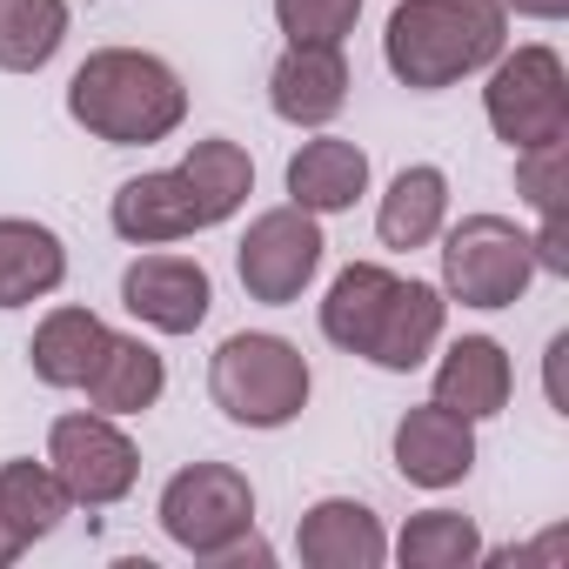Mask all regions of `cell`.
Instances as JSON below:
<instances>
[{
  "mask_svg": "<svg viewBox=\"0 0 569 569\" xmlns=\"http://www.w3.org/2000/svg\"><path fill=\"white\" fill-rule=\"evenodd\" d=\"M509 41V8L502 0H396L382 61L402 88L436 94L456 88L462 74L489 68Z\"/></svg>",
  "mask_w": 569,
  "mask_h": 569,
  "instance_id": "3957f363",
  "label": "cell"
},
{
  "mask_svg": "<svg viewBox=\"0 0 569 569\" xmlns=\"http://www.w3.org/2000/svg\"><path fill=\"white\" fill-rule=\"evenodd\" d=\"M396 469L416 482V489H449L476 469V422L442 409V402H422L396 422Z\"/></svg>",
  "mask_w": 569,
  "mask_h": 569,
  "instance_id": "8fae6325",
  "label": "cell"
},
{
  "mask_svg": "<svg viewBox=\"0 0 569 569\" xmlns=\"http://www.w3.org/2000/svg\"><path fill=\"white\" fill-rule=\"evenodd\" d=\"M161 389H168L161 356H154L141 336H108V356H101V369L88 376V402H94L101 416H141V409L161 402Z\"/></svg>",
  "mask_w": 569,
  "mask_h": 569,
  "instance_id": "ffe728a7",
  "label": "cell"
},
{
  "mask_svg": "<svg viewBox=\"0 0 569 569\" xmlns=\"http://www.w3.org/2000/svg\"><path fill=\"white\" fill-rule=\"evenodd\" d=\"M362 0H274V21L289 48H342L356 34Z\"/></svg>",
  "mask_w": 569,
  "mask_h": 569,
  "instance_id": "d4e9b609",
  "label": "cell"
},
{
  "mask_svg": "<svg viewBox=\"0 0 569 569\" xmlns=\"http://www.w3.org/2000/svg\"><path fill=\"white\" fill-rule=\"evenodd\" d=\"M516 188H522V201H529L542 221L562 214V141L522 148V154H516Z\"/></svg>",
  "mask_w": 569,
  "mask_h": 569,
  "instance_id": "484cf974",
  "label": "cell"
},
{
  "mask_svg": "<svg viewBox=\"0 0 569 569\" xmlns=\"http://www.w3.org/2000/svg\"><path fill=\"white\" fill-rule=\"evenodd\" d=\"M268 101L281 121H296V128H322L342 114L349 101V61L342 48H289L274 61L268 74Z\"/></svg>",
  "mask_w": 569,
  "mask_h": 569,
  "instance_id": "5bb4252c",
  "label": "cell"
},
{
  "mask_svg": "<svg viewBox=\"0 0 569 569\" xmlns=\"http://www.w3.org/2000/svg\"><path fill=\"white\" fill-rule=\"evenodd\" d=\"M108 221H114V234H121V241H134V248H161V241H181V234L208 228V214H201V201H194V188H188V174H181V168L121 181V194H114Z\"/></svg>",
  "mask_w": 569,
  "mask_h": 569,
  "instance_id": "7c38bea8",
  "label": "cell"
},
{
  "mask_svg": "<svg viewBox=\"0 0 569 569\" xmlns=\"http://www.w3.org/2000/svg\"><path fill=\"white\" fill-rule=\"evenodd\" d=\"M21 549H28V542H21V536H14V522H8V516H0V569H8V562H14V556H21Z\"/></svg>",
  "mask_w": 569,
  "mask_h": 569,
  "instance_id": "83f0119b",
  "label": "cell"
},
{
  "mask_svg": "<svg viewBox=\"0 0 569 569\" xmlns=\"http://www.w3.org/2000/svg\"><path fill=\"white\" fill-rule=\"evenodd\" d=\"M68 281V248L54 228L0 214V309H28Z\"/></svg>",
  "mask_w": 569,
  "mask_h": 569,
  "instance_id": "e0dca14e",
  "label": "cell"
},
{
  "mask_svg": "<svg viewBox=\"0 0 569 569\" xmlns=\"http://www.w3.org/2000/svg\"><path fill=\"white\" fill-rule=\"evenodd\" d=\"M396 556H402V569H469L482 556V536L462 509H422L402 522Z\"/></svg>",
  "mask_w": 569,
  "mask_h": 569,
  "instance_id": "cb8c5ba5",
  "label": "cell"
},
{
  "mask_svg": "<svg viewBox=\"0 0 569 569\" xmlns=\"http://www.w3.org/2000/svg\"><path fill=\"white\" fill-rule=\"evenodd\" d=\"M68 509H74V496L61 489V476L48 462H8V469H0V516L14 522L21 542L54 536Z\"/></svg>",
  "mask_w": 569,
  "mask_h": 569,
  "instance_id": "7402d4cb",
  "label": "cell"
},
{
  "mask_svg": "<svg viewBox=\"0 0 569 569\" xmlns=\"http://www.w3.org/2000/svg\"><path fill=\"white\" fill-rule=\"evenodd\" d=\"M356 194H369V154L356 141H302L289 154V201L309 208V214H342L356 208Z\"/></svg>",
  "mask_w": 569,
  "mask_h": 569,
  "instance_id": "2e32d148",
  "label": "cell"
},
{
  "mask_svg": "<svg viewBox=\"0 0 569 569\" xmlns=\"http://www.w3.org/2000/svg\"><path fill=\"white\" fill-rule=\"evenodd\" d=\"M181 174H188V188H194L208 228L228 221V214L248 201V188H254V161H248V148H234V141H221V134H214V141H194L188 161H181Z\"/></svg>",
  "mask_w": 569,
  "mask_h": 569,
  "instance_id": "603a6c76",
  "label": "cell"
},
{
  "mask_svg": "<svg viewBox=\"0 0 569 569\" xmlns=\"http://www.w3.org/2000/svg\"><path fill=\"white\" fill-rule=\"evenodd\" d=\"M108 322L94 316V309H54L41 329H34V342H28V362H34V376L48 382V389H88V376L101 369V356H108Z\"/></svg>",
  "mask_w": 569,
  "mask_h": 569,
  "instance_id": "ac0fdd59",
  "label": "cell"
},
{
  "mask_svg": "<svg viewBox=\"0 0 569 569\" xmlns=\"http://www.w3.org/2000/svg\"><path fill=\"white\" fill-rule=\"evenodd\" d=\"M161 529L201 562H221L248 529H254V489L228 462H188L161 489Z\"/></svg>",
  "mask_w": 569,
  "mask_h": 569,
  "instance_id": "8992f818",
  "label": "cell"
},
{
  "mask_svg": "<svg viewBox=\"0 0 569 569\" xmlns=\"http://www.w3.org/2000/svg\"><path fill=\"white\" fill-rule=\"evenodd\" d=\"M536 281V248L509 214H462L442 241V296L462 309H509Z\"/></svg>",
  "mask_w": 569,
  "mask_h": 569,
  "instance_id": "5b68a950",
  "label": "cell"
},
{
  "mask_svg": "<svg viewBox=\"0 0 569 569\" xmlns=\"http://www.w3.org/2000/svg\"><path fill=\"white\" fill-rule=\"evenodd\" d=\"M296 549L309 569H376L389 556V536L376 522L369 502H349V496H322L302 529H296Z\"/></svg>",
  "mask_w": 569,
  "mask_h": 569,
  "instance_id": "4fadbf2b",
  "label": "cell"
},
{
  "mask_svg": "<svg viewBox=\"0 0 569 569\" xmlns=\"http://www.w3.org/2000/svg\"><path fill=\"white\" fill-rule=\"evenodd\" d=\"M442 316L449 302L429 281H402L376 261H349L322 296V336L342 356H362L389 376H409L429 362V349L442 342Z\"/></svg>",
  "mask_w": 569,
  "mask_h": 569,
  "instance_id": "6da1fadb",
  "label": "cell"
},
{
  "mask_svg": "<svg viewBox=\"0 0 569 569\" xmlns=\"http://www.w3.org/2000/svg\"><path fill=\"white\" fill-rule=\"evenodd\" d=\"M68 41V0H0V68L41 74Z\"/></svg>",
  "mask_w": 569,
  "mask_h": 569,
  "instance_id": "44dd1931",
  "label": "cell"
},
{
  "mask_svg": "<svg viewBox=\"0 0 569 569\" xmlns=\"http://www.w3.org/2000/svg\"><path fill=\"white\" fill-rule=\"evenodd\" d=\"M208 396L241 429H281L309 409V362L281 336H228L208 362Z\"/></svg>",
  "mask_w": 569,
  "mask_h": 569,
  "instance_id": "277c9868",
  "label": "cell"
},
{
  "mask_svg": "<svg viewBox=\"0 0 569 569\" xmlns=\"http://www.w3.org/2000/svg\"><path fill=\"white\" fill-rule=\"evenodd\" d=\"M208 268L188 261V254H141L128 274H121V309L161 336H194L208 322Z\"/></svg>",
  "mask_w": 569,
  "mask_h": 569,
  "instance_id": "30bf717a",
  "label": "cell"
},
{
  "mask_svg": "<svg viewBox=\"0 0 569 569\" xmlns=\"http://www.w3.org/2000/svg\"><path fill=\"white\" fill-rule=\"evenodd\" d=\"M442 214H449V174L442 168H402L376 208V234L382 248H422L442 234Z\"/></svg>",
  "mask_w": 569,
  "mask_h": 569,
  "instance_id": "d6986e66",
  "label": "cell"
},
{
  "mask_svg": "<svg viewBox=\"0 0 569 569\" xmlns=\"http://www.w3.org/2000/svg\"><path fill=\"white\" fill-rule=\"evenodd\" d=\"M482 114H489V128L516 154L542 148V141H562L569 134V74H562V54L556 48L496 54V74L482 88Z\"/></svg>",
  "mask_w": 569,
  "mask_h": 569,
  "instance_id": "52a82bcc",
  "label": "cell"
},
{
  "mask_svg": "<svg viewBox=\"0 0 569 569\" xmlns=\"http://www.w3.org/2000/svg\"><path fill=\"white\" fill-rule=\"evenodd\" d=\"M48 469L61 476V489L74 496V502H88V509H108V502H121L128 489H134V476H141V456H134V442L114 429V416H61L54 429H48Z\"/></svg>",
  "mask_w": 569,
  "mask_h": 569,
  "instance_id": "9c48e42d",
  "label": "cell"
},
{
  "mask_svg": "<svg viewBox=\"0 0 569 569\" xmlns=\"http://www.w3.org/2000/svg\"><path fill=\"white\" fill-rule=\"evenodd\" d=\"M502 8H516V14H529V21H562L569 0H502Z\"/></svg>",
  "mask_w": 569,
  "mask_h": 569,
  "instance_id": "4316f807",
  "label": "cell"
},
{
  "mask_svg": "<svg viewBox=\"0 0 569 569\" xmlns=\"http://www.w3.org/2000/svg\"><path fill=\"white\" fill-rule=\"evenodd\" d=\"M322 228H316V214L309 208H268V214H254L248 221V234H241V248H234V274H241V289H248V302H268V309H289L309 281H316V268H322Z\"/></svg>",
  "mask_w": 569,
  "mask_h": 569,
  "instance_id": "ba28073f",
  "label": "cell"
},
{
  "mask_svg": "<svg viewBox=\"0 0 569 569\" xmlns=\"http://www.w3.org/2000/svg\"><path fill=\"white\" fill-rule=\"evenodd\" d=\"M68 114L108 148H154L188 121V88L161 54L101 48L68 81Z\"/></svg>",
  "mask_w": 569,
  "mask_h": 569,
  "instance_id": "7a4b0ae2",
  "label": "cell"
},
{
  "mask_svg": "<svg viewBox=\"0 0 569 569\" xmlns=\"http://www.w3.org/2000/svg\"><path fill=\"white\" fill-rule=\"evenodd\" d=\"M509 389H516V369H509L502 342H489V336H462L436 362V402L456 409V416H469V422L502 416L509 409Z\"/></svg>",
  "mask_w": 569,
  "mask_h": 569,
  "instance_id": "9a60e30c",
  "label": "cell"
}]
</instances>
